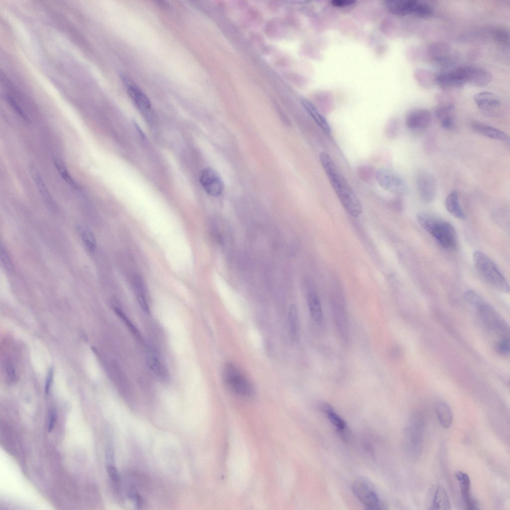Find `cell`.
Here are the masks:
<instances>
[{
	"label": "cell",
	"instance_id": "cell-1",
	"mask_svg": "<svg viewBox=\"0 0 510 510\" xmlns=\"http://www.w3.org/2000/svg\"><path fill=\"white\" fill-rule=\"evenodd\" d=\"M319 159L330 183L346 211L357 218L362 213L361 202L329 154H319Z\"/></svg>",
	"mask_w": 510,
	"mask_h": 510
},
{
	"label": "cell",
	"instance_id": "cell-2",
	"mask_svg": "<svg viewBox=\"0 0 510 510\" xmlns=\"http://www.w3.org/2000/svg\"><path fill=\"white\" fill-rule=\"evenodd\" d=\"M416 218L420 226L439 244L447 250L457 247L458 236L454 227L446 221L430 213L420 212Z\"/></svg>",
	"mask_w": 510,
	"mask_h": 510
},
{
	"label": "cell",
	"instance_id": "cell-3",
	"mask_svg": "<svg viewBox=\"0 0 510 510\" xmlns=\"http://www.w3.org/2000/svg\"><path fill=\"white\" fill-rule=\"evenodd\" d=\"M473 259L478 274L486 283L501 292L509 291V285L506 278L486 254L476 251L474 253Z\"/></svg>",
	"mask_w": 510,
	"mask_h": 510
},
{
	"label": "cell",
	"instance_id": "cell-4",
	"mask_svg": "<svg viewBox=\"0 0 510 510\" xmlns=\"http://www.w3.org/2000/svg\"><path fill=\"white\" fill-rule=\"evenodd\" d=\"M424 420L420 413H414L410 417L405 430V443L406 451L413 458L420 456L423 448Z\"/></svg>",
	"mask_w": 510,
	"mask_h": 510
},
{
	"label": "cell",
	"instance_id": "cell-5",
	"mask_svg": "<svg viewBox=\"0 0 510 510\" xmlns=\"http://www.w3.org/2000/svg\"><path fill=\"white\" fill-rule=\"evenodd\" d=\"M352 491L367 509H385L384 505L376 488L368 479L365 478L357 479L352 484Z\"/></svg>",
	"mask_w": 510,
	"mask_h": 510
},
{
	"label": "cell",
	"instance_id": "cell-6",
	"mask_svg": "<svg viewBox=\"0 0 510 510\" xmlns=\"http://www.w3.org/2000/svg\"><path fill=\"white\" fill-rule=\"evenodd\" d=\"M223 379L235 393L244 396H251L254 388L250 381L239 368L232 363H227L223 370Z\"/></svg>",
	"mask_w": 510,
	"mask_h": 510
},
{
	"label": "cell",
	"instance_id": "cell-7",
	"mask_svg": "<svg viewBox=\"0 0 510 510\" xmlns=\"http://www.w3.org/2000/svg\"><path fill=\"white\" fill-rule=\"evenodd\" d=\"M479 299L473 307L477 311L483 323L492 330L506 334L509 332V327L505 320L481 297Z\"/></svg>",
	"mask_w": 510,
	"mask_h": 510
},
{
	"label": "cell",
	"instance_id": "cell-8",
	"mask_svg": "<svg viewBox=\"0 0 510 510\" xmlns=\"http://www.w3.org/2000/svg\"><path fill=\"white\" fill-rule=\"evenodd\" d=\"M376 180L383 189L397 194H404L408 191L404 180L398 174L386 168H380L376 174Z\"/></svg>",
	"mask_w": 510,
	"mask_h": 510
},
{
	"label": "cell",
	"instance_id": "cell-9",
	"mask_svg": "<svg viewBox=\"0 0 510 510\" xmlns=\"http://www.w3.org/2000/svg\"><path fill=\"white\" fill-rule=\"evenodd\" d=\"M416 183L422 202L426 204L433 202L437 192V181L434 176L425 171H419L416 175Z\"/></svg>",
	"mask_w": 510,
	"mask_h": 510
},
{
	"label": "cell",
	"instance_id": "cell-10",
	"mask_svg": "<svg viewBox=\"0 0 510 510\" xmlns=\"http://www.w3.org/2000/svg\"><path fill=\"white\" fill-rule=\"evenodd\" d=\"M427 510H450L451 504L447 492L440 484L433 485L428 490L425 499Z\"/></svg>",
	"mask_w": 510,
	"mask_h": 510
},
{
	"label": "cell",
	"instance_id": "cell-11",
	"mask_svg": "<svg viewBox=\"0 0 510 510\" xmlns=\"http://www.w3.org/2000/svg\"><path fill=\"white\" fill-rule=\"evenodd\" d=\"M474 101L484 114L496 117L500 114L501 101L495 94L489 92H480L474 95Z\"/></svg>",
	"mask_w": 510,
	"mask_h": 510
},
{
	"label": "cell",
	"instance_id": "cell-12",
	"mask_svg": "<svg viewBox=\"0 0 510 510\" xmlns=\"http://www.w3.org/2000/svg\"><path fill=\"white\" fill-rule=\"evenodd\" d=\"M199 181L205 191L209 195H220L224 190V184L221 177L216 171L211 168H204L200 172Z\"/></svg>",
	"mask_w": 510,
	"mask_h": 510
},
{
	"label": "cell",
	"instance_id": "cell-13",
	"mask_svg": "<svg viewBox=\"0 0 510 510\" xmlns=\"http://www.w3.org/2000/svg\"><path fill=\"white\" fill-rule=\"evenodd\" d=\"M430 112L426 109L417 108L407 115L405 123L407 128L412 131L422 132L427 129L431 124Z\"/></svg>",
	"mask_w": 510,
	"mask_h": 510
},
{
	"label": "cell",
	"instance_id": "cell-14",
	"mask_svg": "<svg viewBox=\"0 0 510 510\" xmlns=\"http://www.w3.org/2000/svg\"><path fill=\"white\" fill-rule=\"evenodd\" d=\"M459 69L465 83L481 87L487 86L492 80L491 74L483 68L462 66Z\"/></svg>",
	"mask_w": 510,
	"mask_h": 510
},
{
	"label": "cell",
	"instance_id": "cell-15",
	"mask_svg": "<svg viewBox=\"0 0 510 510\" xmlns=\"http://www.w3.org/2000/svg\"><path fill=\"white\" fill-rule=\"evenodd\" d=\"M455 476L459 484L461 498L465 509L470 510L479 509L478 502L470 492L471 482L469 476L463 472L458 471L455 473Z\"/></svg>",
	"mask_w": 510,
	"mask_h": 510
},
{
	"label": "cell",
	"instance_id": "cell-16",
	"mask_svg": "<svg viewBox=\"0 0 510 510\" xmlns=\"http://www.w3.org/2000/svg\"><path fill=\"white\" fill-rule=\"evenodd\" d=\"M321 408L330 422L335 427L341 437L345 441H348L350 439V433L345 420L330 405L323 403L321 405Z\"/></svg>",
	"mask_w": 510,
	"mask_h": 510
},
{
	"label": "cell",
	"instance_id": "cell-17",
	"mask_svg": "<svg viewBox=\"0 0 510 510\" xmlns=\"http://www.w3.org/2000/svg\"><path fill=\"white\" fill-rule=\"evenodd\" d=\"M473 130L489 138L509 143V136L503 131L478 121H474L471 124Z\"/></svg>",
	"mask_w": 510,
	"mask_h": 510
},
{
	"label": "cell",
	"instance_id": "cell-18",
	"mask_svg": "<svg viewBox=\"0 0 510 510\" xmlns=\"http://www.w3.org/2000/svg\"><path fill=\"white\" fill-rule=\"evenodd\" d=\"M454 106L451 103H443L439 105L435 110V115L439 120L441 127L447 130L451 129L454 126Z\"/></svg>",
	"mask_w": 510,
	"mask_h": 510
},
{
	"label": "cell",
	"instance_id": "cell-19",
	"mask_svg": "<svg viewBox=\"0 0 510 510\" xmlns=\"http://www.w3.org/2000/svg\"><path fill=\"white\" fill-rule=\"evenodd\" d=\"M435 84L444 90L458 89L464 85L455 69L435 74Z\"/></svg>",
	"mask_w": 510,
	"mask_h": 510
},
{
	"label": "cell",
	"instance_id": "cell-20",
	"mask_svg": "<svg viewBox=\"0 0 510 510\" xmlns=\"http://www.w3.org/2000/svg\"><path fill=\"white\" fill-rule=\"evenodd\" d=\"M123 79L127 85L129 96L137 107L142 110H150L151 105L146 96L136 86L129 81L125 76L123 77Z\"/></svg>",
	"mask_w": 510,
	"mask_h": 510
},
{
	"label": "cell",
	"instance_id": "cell-21",
	"mask_svg": "<svg viewBox=\"0 0 510 510\" xmlns=\"http://www.w3.org/2000/svg\"><path fill=\"white\" fill-rule=\"evenodd\" d=\"M417 3L416 0H399L389 1L387 5L389 10L394 14L414 15Z\"/></svg>",
	"mask_w": 510,
	"mask_h": 510
},
{
	"label": "cell",
	"instance_id": "cell-22",
	"mask_svg": "<svg viewBox=\"0 0 510 510\" xmlns=\"http://www.w3.org/2000/svg\"><path fill=\"white\" fill-rule=\"evenodd\" d=\"M429 55L435 60L445 62L448 60L451 52L450 46L446 42H435L428 46Z\"/></svg>",
	"mask_w": 510,
	"mask_h": 510
},
{
	"label": "cell",
	"instance_id": "cell-23",
	"mask_svg": "<svg viewBox=\"0 0 510 510\" xmlns=\"http://www.w3.org/2000/svg\"><path fill=\"white\" fill-rule=\"evenodd\" d=\"M445 206L447 211L457 219L464 220L466 215L461 208L459 202L458 193L456 190L451 192L445 201Z\"/></svg>",
	"mask_w": 510,
	"mask_h": 510
},
{
	"label": "cell",
	"instance_id": "cell-24",
	"mask_svg": "<svg viewBox=\"0 0 510 510\" xmlns=\"http://www.w3.org/2000/svg\"><path fill=\"white\" fill-rule=\"evenodd\" d=\"M29 172L39 193L48 204L53 205L54 204L53 199L39 171L34 166L31 165L29 167Z\"/></svg>",
	"mask_w": 510,
	"mask_h": 510
},
{
	"label": "cell",
	"instance_id": "cell-25",
	"mask_svg": "<svg viewBox=\"0 0 510 510\" xmlns=\"http://www.w3.org/2000/svg\"><path fill=\"white\" fill-rule=\"evenodd\" d=\"M302 105L306 112L313 119L318 126L326 134L331 132V128L326 119L318 111L315 107L310 102L304 101Z\"/></svg>",
	"mask_w": 510,
	"mask_h": 510
},
{
	"label": "cell",
	"instance_id": "cell-26",
	"mask_svg": "<svg viewBox=\"0 0 510 510\" xmlns=\"http://www.w3.org/2000/svg\"><path fill=\"white\" fill-rule=\"evenodd\" d=\"M436 413L441 425L445 428H450L453 422V416L449 405L445 402H438L436 405Z\"/></svg>",
	"mask_w": 510,
	"mask_h": 510
},
{
	"label": "cell",
	"instance_id": "cell-27",
	"mask_svg": "<svg viewBox=\"0 0 510 510\" xmlns=\"http://www.w3.org/2000/svg\"><path fill=\"white\" fill-rule=\"evenodd\" d=\"M307 302L311 317L316 323L320 324L323 320V313L319 297L315 293L310 292Z\"/></svg>",
	"mask_w": 510,
	"mask_h": 510
},
{
	"label": "cell",
	"instance_id": "cell-28",
	"mask_svg": "<svg viewBox=\"0 0 510 510\" xmlns=\"http://www.w3.org/2000/svg\"><path fill=\"white\" fill-rule=\"evenodd\" d=\"M417 82L422 87L430 88L435 84V74L427 69L418 68L414 72Z\"/></svg>",
	"mask_w": 510,
	"mask_h": 510
},
{
	"label": "cell",
	"instance_id": "cell-29",
	"mask_svg": "<svg viewBox=\"0 0 510 510\" xmlns=\"http://www.w3.org/2000/svg\"><path fill=\"white\" fill-rule=\"evenodd\" d=\"M54 165L62 179L71 187L79 189L80 186L70 174L62 161L58 158H53Z\"/></svg>",
	"mask_w": 510,
	"mask_h": 510
},
{
	"label": "cell",
	"instance_id": "cell-30",
	"mask_svg": "<svg viewBox=\"0 0 510 510\" xmlns=\"http://www.w3.org/2000/svg\"><path fill=\"white\" fill-rule=\"evenodd\" d=\"M147 364L150 370L160 380L164 381L168 380L167 370L157 358L149 357L147 360Z\"/></svg>",
	"mask_w": 510,
	"mask_h": 510
},
{
	"label": "cell",
	"instance_id": "cell-31",
	"mask_svg": "<svg viewBox=\"0 0 510 510\" xmlns=\"http://www.w3.org/2000/svg\"><path fill=\"white\" fill-rule=\"evenodd\" d=\"M288 322L291 336L294 340H297L299 333L298 314L297 307L294 304L289 307Z\"/></svg>",
	"mask_w": 510,
	"mask_h": 510
},
{
	"label": "cell",
	"instance_id": "cell-32",
	"mask_svg": "<svg viewBox=\"0 0 510 510\" xmlns=\"http://www.w3.org/2000/svg\"><path fill=\"white\" fill-rule=\"evenodd\" d=\"M134 288L136 299L139 306L144 312L148 313L149 307L144 295L141 280L137 276L134 280Z\"/></svg>",
	"mask_w": 510,
	"mask_h": 510
},
{
	"label": "cell",
	"instance_id": "cell-33",
	"mask_svg": "<svg viewBox=\"0 0 510 510\" xmlns=\"http://www.w3.org/2000/svg\"><path fill=\"white\" fill-rule=\"evenodd\" d=\"M79 231L82 240L85 247L89 251H94L96 247V242L92 233L83 228H79Z\"/></svg>",
	"mask_w": 510,
	"mask_h": 510
},
{
	"label": "cell",
	"instance_id": "cell-34",
	"mask_svg": "<svg viewBox=\"0 0 510 510\" xmlns=\"http://www.w3.org/2000/svg\"><path fill=\"white\" fill-rule=\"evenodd\" d=\"M114 310L117 316L121 319L124 324L127 326L133 335L139 340H142V338L139 332L135 326L132 324L125 313L118 307H115Z\"/></svg>",
	"mask_w": 510,
	"mask_h": 510
},
{
	"label": "cell",
	"instance_id": "cell-35",
	"mask_svg": "<svg viewBox=\"0 0 510 510\" xmlns=\"http://www.w3.org/2000/svg\"><path fill=\"white\" fill-rule=\"evenodd\" d=\"M6 100L13 110L19 117H20L21 118L26 122L29 123L30 122V120L26 113L13 96L11 95H6Z\"/></svg>",
	"mask_w": 510,
	"mask_h": 510
},
{
	"label": "cell",
	"instance_id": "cell-36",
	"mask_svg": "<svg viewBox=\"0 0 510 510\" xmlns=\"http://www.w3.org/2000/svg\"><path fill=\"white\" fill-rule=\"evenodd\" d=\"M0 261L4 269L10 270L12 267V263L10 256L5 247L2 243L0 244Z\"/></svg>",
	"mask_w": 510,
	"mask_h": 510
},
{
	"label": "cell",
	"instance_id": "cell-37",
	"mask_svg": "<svg viewBox=\"0 0 510 510\" xmlns=\"http://www.w3.org/2000/svg\"><path fill=\"white\" fill-rule=\"evenodd\" d=\"M106 469L112 482L117 487L119 486L120 483V476L115 464H107Z\"/></svg>",
	"mask_w": 510,
	"mask_h": 510
},
{
	"label": "cell",
	"instance_id": "cell-38",
	"mask_svg": "<svg viewBox=\"0 0 510 510\" xmlns=\"http://www.w3.org/2000/svg\"><path fill=\"white\" fill-rule=\"evenodd\" d=\"M399 124L395 119L392 120L387 124L385 128V133L388 137H394L398 130Z\"/></svg>",
	"mask_w": 510,
	"mask_h": 510
},
{
	"label": "cell",
	"instance_id": "cell-39",
	"mask_svg": "<svg viewBox=\"0 0 510 510\" xmlns=\"http://www.w3.org/2000/svg\"><path fill=\"white\" fill-rule=\"evenodd\" d=\"M496 349L498 353L502 355H507L509 354L510 350V342L509 339L504 338L500 340L496 346Z\"/></svg>",
	"mask_w": 510,
	"mask_h": 510
},
{
	"label": "cell",
	"instance_id": "cell-40",
	"mask_svg": "<svg viewBox=\"0 0 510 510\" xmlns=\"http://www.w3.org/2000/svg\"><path fill=\"white\" fill-rule=\"evenodd\" d=\"M493 35L495 39L499 42L506 43L509 40V33L504 29L497 28L493 31Z\"/></svg>",
	"mask_w": 510,
	"mask_h": 510
},
{
	"label": "cell",
	"instance_id": "cell-41",
	"mask_svg": "<svg viewBox=\"0 0 510 510\" xmlns=\"http://www.w3.org/2000/svg\"><path fill=\"white\" fill-rule=\"evenodd\" d=\"M6 373L9 380L14 381L16 379V372L13 365L10 362L7 363L5 367Z\"/></svg>",
	"mask_w": 510,
	"mask_h": 510
},
{
	"label": "cell",
	"instance_id": "cell-42",
	"mask_svg": "<svg viewBox=\"0 0 510 510\" xmlns=\"http://www.w3.org/2000/svg\"><path fill=\"white\" fill-rule=\"evenodd\" d=\"M49 418L48 430V431L50 432L53 429L55 422H56L57 414L55 409H52L50 410Z\"/></svg>",
	"mask_w": 510,
	"mask_h": 510
},
{
	"label": "cell",
	"instance_id": "cell-43",
	"mask_svg": "<svg viewBox=\"0 0 510 510\" xmlns=\"http://www.w3.org/2000/svg\"><path fill=\"white\" fill-rule=\"evenodd\" d=\"M106 458L107 464H114V452L111 447L107 448L106 452Z\"/></svg>",
	"mask_w": 510,
	"mask_h": 510
},
{
	"label": "cell",
	"instance_id": "cell-44",
	"mask_svg": "<svg viewBox=\"0 0 510 510\" xmlns=\"http://www.w3.org/2000/svg\"><path fill=\"white\" fill-rule=\"evenodd\" d=\"M53 369H52V368H51L49 370V372L48 373L46 381V383H45V392H46V393H48L49 392V391L50 386H51V384L52 379V377H53Z\"/></svg>",
	"mask_w": 510,
	"mask_h": 510
},
{
	"label": "cell",
	"instance_id": "cell-45",
	"mask_svg": "<svg viewBox=\"0 0 510 510\" xmlns=\"http://www.w3.org/2000/svg\"><path fill=\"white\" fill-rule=\"evenodd\" d=\"M352 2H353V1H348V0L340 1V0H338V1H333V3H334L333 4H334V5H335L336 6H342V5H344L350 4V3H351Z\"/></svg>",
	"mask_w": 510,
	"mask_h": 510
}]
</instances>
